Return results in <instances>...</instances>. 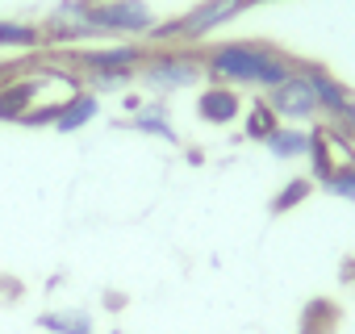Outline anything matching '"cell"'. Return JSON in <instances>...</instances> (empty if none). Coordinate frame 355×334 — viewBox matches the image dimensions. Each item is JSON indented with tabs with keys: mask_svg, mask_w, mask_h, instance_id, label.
<instances>
[{
	"mask_svg": "<svg viewBox=\"0 0 355 334\" xmlns=\"http://www.w3.org/2000/svg\"><path fill=\"white\" fill-rule=\"evenodd\" d=\"M201 67L214 84H230V88H263L272 92L276 84H284L297 71V59L284 55L272 42H218L209 51H201Z\"/></svg>",
	"mask_w": 355,
	"mask_h": 334,
	"instance_id": "cell-1",
	"label": "cell"
},
{
	"mask_svg": "<svg viewBox=\"0 0 355 334\" xmlns=\"http://www.w3.org/2000/svg\"><path fill=\"white\" fill-rule=\"evenodd\" d=\"M142 84L150 92H175V88H193L205 67H201V51L193 46H163V51H150L146 63L138 67Z\"/></svg>",
	"mask_w": 355,
	"mask_h": 334,
	"instance_id": "cell-2",
	"label": "cell"
},
{
	"mask_svg": "<svg viewBox=\"0 0 355 334\" xmlns=\"http://www.w3.org/2000/svg\"><path fill=\"white\" fill-rule=\"evenodd\" d=\"M88 26L96 38H146L155 30V9L146 0H92Z\"/></svg>",
	"mask_w": 355,
	"mask_h": 334,
	"instance_id": "cell-3",
	"label": "cell"
},
{
	"mask_svg": "<svg viewBox=\"0 0 355 334\" xmlns=\"http://www.w3.org/2000/svg\"><path fill=\"white\" fill-rule=\"evenodd\" d=\"M343 163H355V142L343 134V130H334L330 121L326 125H318V130H309V167H313V184H326Z\"/></svg>",
	"mask_w": 355,
	"mask_h": 334,
	"instance_id": "cell-4",
	"label": "cell"
},
{
	"mask_svg": "<svg viewBox=\"0 0 355 334\" xmlns=\"http://www.w3.org/2000/svg\"><path fill=\"white\" fill-rule=\"evenodd\" d=\"M268 105L276 109V117H288V121H309V117H318V92H313L309 76L301 71V59H297V71H293L284 84H276V88L268 92Z\"/></svg>",
	"mask_w": 355,
	"mask_h": 334,
	"instance_id": "cell-5",
	"label": "cell"
},
{
	"mask_svg": "<svg viewBox=\"0 0 355 334\" xmlns=\"http://www.w3.org/2000/svg\"><path fill=\"white\" fill-rule=\"evenodd\" d=\"M146 55L150 51L138 46V42H113V46H88V51H80L76 63H80L84 76H92V71H138L146 63Z\"/></svg>",
	"mask_w": 355,
	"mask_h": 334,
	"instance_id": "cell-6",
	"label": "cell"
},
{
	"mask_svg": "<svg viewBox=\"0 0 355 334\" xmlns=\"http://www.w3.org/2000/svg\"><path fill=\"white\" fill-rule=\"evenodd\" d=\"M301 71L309 76V84H313V92H318V113H326L330 121H338V117L355 105V92H351L343 80H334L326 67H318V63H301Z\"/></svg>",
	"mask_w": 355,
	"mask_h": 334,
	"instance_id": "cell-7",
	"label": "cell"
},
{
	"mask_svg": "<svg viewBox=\"0 0 355 334\" xmlns=\"http://www.w3.org/2000/svg\"><path fill=\"white\" fill-rule=\"evenodd\" d=\"M197 117L209 121V125H230V121H239V117H243V96H239V88H230V84H209V88H201V96H197Z\"/></svg>",
	"mask_w": 355,
	"mask_h": 334,
	"instance_id": "cell-8",
	"label": "cell"
},
{
	"mask_svg": "<svg viewBox=\"0 0 355 334\" xmlns=\"http://www.w3.org/2000/svg\"><path fill=\"white\" fill-rule=\"evenodd\" d=\"M34 96H38V80H0V121H26Z\"/></svg>",
	"mask_w": 355,
	"mask_h": 334,
	"instance_id": "cell-9",
	"label": "cell"
},
{
	"mask_svg": "<svg viewBox=\"0 0 355 334\" xmlns=\"http://www.w3.org/2000/svg\"><path fill=\"white\" fill-rule=\"evenodd\" d=\"M96 113H101V96H96V92H76V96L55 113V130L76 134V130H84Z\"/></svg>",
	"mask_w": 355,
	"mask_h": 334,
	"instance_id": "cell-10",
	"label": "cell"
},
{
	"mask_svg": "<svg viewBox=\"0 0 355 334\" xmlns=\"http://www.w3.org/2000/svg\"><path fill=\"white\" fill-rule=\"evenodd\" d=\"M276 159H301V155H309V130H301V125H276L272 134H268V142H263Z\"/></svg>",
	"mask_w": 355,
	"mask_h": 334,
	"instance_id": "cell-11",
	"label": "cell"
},
{
	"mask_svg": "<svg viewBox=\"0 0 355 334\" xmlns=\"http://www.w3.org/2000/svg\"><path fill=\"white\" fill-rule=\"evenodd\" d=\"M130 130L155 134V138H163V142H180V138H175V130H171V121H167V109H163V105H142L138 113H130Z\"/></svg>",
	"mask_w": 355,
	"mask_h": 334,
	"instance_id": "cell-12",
	"label": "cell"
},
{
	"mask_svg": "<svg viewBox=\"0 0 355 334\" xmlns=\"http://www.w3.org/2000/svg\"><path fill=\"white\" fill-rule=\"evenodd\" d=\"M280 125V117H276V109L268 105V96H259V100H251V109H247V121H243V134L251 138V142H268V134Z\"/></svg>",
	"mask_w": 355,
	"mask_h": 334,
	"instance_id": "cell-13",
	"label": "cell"
},
{
	"mask_svg": "<svg viewBox=\"0 0 355 334\" xmlns=\"http://www.w3.org/2000/svg\"><path fill=\"white\" fill-rule=\"evenodd\" d=\"M46 34L42 26H30V21H0V46H9V51H34L42 46Z\"/></svg>",
	"mask_w": 355,
	"mask_h": 334,
	"instance_id": "cell-14",
	"label": "cell"
},
{
	"mask_svg": "<svg viewBox=\"0 0 355 334\" xmlns=\"http://www.w3.org/2000/svg\"><path fill=\"white\" fill-rule=\"evenodd\" d=\"M42 330L51 334H92V317L84 309H63V313H42L38 317Z\"/></svg>",
	"mask_w": 355,
	"mask_h": 334,
	"instance_id": "cell-15",
	"label": "cell"
},
{
	"mask_svg": "<svg viewBox=\"0 0 355 334\" xmlns=\"http://www.w3.org/2000/svg\"><path fill=\"white\" fill-rule=\"evenodd\" d=\"M313 193V180L309 176H297V180H288L276 197H272V213H288V209H297L305 197Z\"/></svg>",
	"mask_w": 355,
	"mask_h": 334,
	"instance_id": "cell-16",
	"label": "cell"
},
{
	"mask_svg": "<svg viewBox=\"0 0 355 334\" xmlns=\"http://www.w3.org/2000/svg\"><path fill=\"white\" fill-rule=\"evenodd\" d=\"M130 84H134V71H92V76H84V88L96 92V96L121 92V88H130Z\"/></svg>",
	"mask_w": 355,
	"mask_h": 334,
	"instance_id": "cell-17",
	"label": "cell"
},
{
	"mask_svg": "<svg viewBox=\"0 0 355 334\" xmlns=\"http://www.w3.org/2000/svg\"><path fill=\"white\" fill-rule=\"evenodd\" d=\"M322 188H326L330 197H338V201H351V205H355V163H343L338 172L322 184Z\"/></svg>",
	"mask_w": 355,
	"mask_h": 334,
	"instance_id": "cell-18",
	"label": "cell"
},
{
	"mask_svg": "<svg viewBox=\"0 0 355 334\" xmlns=\"http://www.w3.org/2000/svg\"><path fill=\"white\" fill-rule=\"evenodd\" d=\"M0 80H5V71H0Z\"/></svg>",
	"mask_w": 355,
	"mask_h": 334,
	"instance_id": "cell-19",
	"label": "cell"
}]
</instances>
